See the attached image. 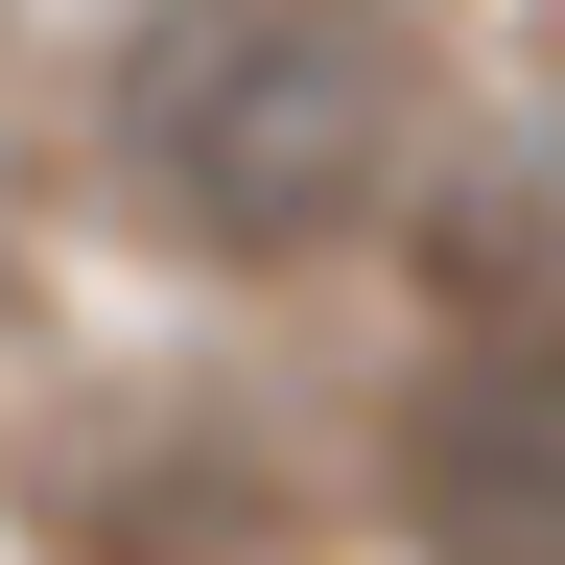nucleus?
<instances>
[{
  "instance_id": "1",
  "label": "nucleus",
  "mask_w": 565,
  "mask_h": 565,
  "mask_svg": "<svg viewBox=\"0 0 565 565\" xmlns=\"http://www.w3.org/2000/svg\"><path fill=\"white\" fill-rule=\"evenodd\" d=\"M424 141L401 0H166L118 47V212L189 259H330Z\"/></svg>"
},
{
  "instance_id": "2",
  "label": "nucleus",
  "mask_w": 565,
  "mask_h": 565,
  "mask_svg": "<svg viewBox=\"0 0 565 565\" xmlns=\"http://www.w3.org/2000/svg\"><path fill=\"white\" fill-rule=\"evenodd\" d=\"M401 542L424 565H565V307H494L401 424Z\"/></svg>"
}]
</instances>
